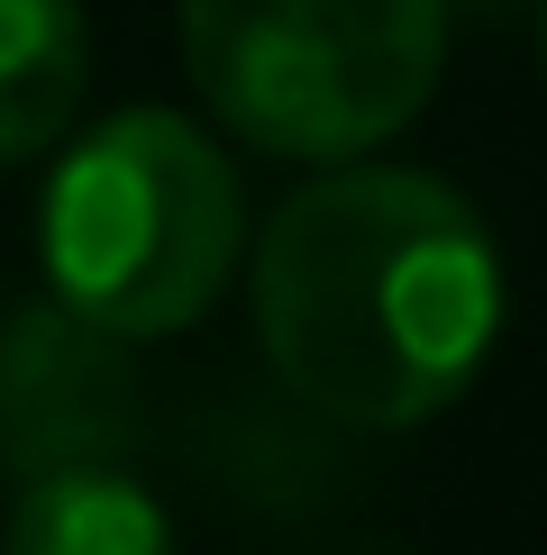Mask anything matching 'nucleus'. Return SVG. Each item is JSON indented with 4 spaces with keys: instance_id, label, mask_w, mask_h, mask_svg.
<instances>
[{
    "instance_id": "f257e3e1",
    "label": "nucleus",
    "mask_w": 547,
    "mask_h": 555,
    "mask_svg": "<svg viewBox=\"0 0 547 555\" xmlns=\"http://www.w3.org/2000/svg\"><path fill=\"white\" fill-rule=\"evenodd\" d=\"M501 256L438 173L347 165L274 201L256 237V337L274 383L338 428H420L484 374Z\"/></svg>"
},
{
    "instance_id": "f03ea898",
    "label": "nucleus",
    "mask_w": 547,
    "mask_h": 555,
    "mask_svg": "<svg viewBox=\"0 0 547 555\" xmlns=\"http://www.w3.org/2000/svg\"><path fill=\"white\" fill-rule=\"evenodd\" d=\"M46 283L91 337H174L228 292L246 256L238 165L182 109H110L64 146L37 210Z\"/></svg>"
},
{
    "instance_id": "7ed1b4c3",
    "label": "nucleus",
    "mask_w": 547,
    "mask_h": 555,
    "mask_svg": "<svg viewBox=\"0 0 547 555\" xmlns=\"http://www.w3.org/2000/svg\"><path fill=\"white\" fill-rule=\"evenodd\" d=\"M182 64L238 146L347 165L438 91L447 0H182Z\"/></svg>"
},
{
    "instance_id": "20e7f679",
    "label": "nucleus",
    "mask_w": 547,
    "mask_h": 555,
    "mask_svg": "<svg viewBox=\"0 0 547 555\" xmlns=\"http://www.w3.org/2000/svg\"><path fill=\"white\" fill-rule=\"evenodd\" d=\"M0 555H182L165 501L119 465H46L10 501Z\"/></svg>"
},
{
    "instance_id": "39448f33",
    "label": "nucleus",
    "mask_w": 547,
    "mask_h": 555,
    "mask_svg": "<svg viewBox=\"0 0 547 555\" xmlns=\"http://www.w3.org/2000/svg\"><path fill=\"white\" fill-rule=\"evenodd\" d=\"M82 82H91L82 0H0V173L74 128Z\"/></svg>"
}]
</instances>
